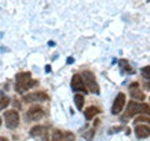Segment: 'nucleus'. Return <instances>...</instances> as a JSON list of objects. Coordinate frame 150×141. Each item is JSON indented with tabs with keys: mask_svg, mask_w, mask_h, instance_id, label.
Returning <instances> with one entry per match:
<instances>
[{
	"mask_svg": "<svg viewBox=\"0 0 150 141\" xmlns=\"http://www.w3.org/2000/svg\"><path fill=\"white\" fill-rule=\"evenodd\" d=\"M138 114H144V115L150 116V106L148 104H143V102L130 101L125 110V115L121 117V120H126L129 117H133Z\"/></svg>",
	"mask_w": 150,
	"mask_h": 141,
	"instance_id": "f257e3e1",
	"label": "nucleus"
},
{
	"mask_svg": "<svg viewBox=\"0 0 150 141\" xmlns=\"http://www.w3.org/2000/svg\"><path fill=\"white\" fill-rule=\"evenodd\" d=\"M81 78L84 80V84L88 86V89L90 90V92L93 94H99L100 92V87L96 82V79H95V75H94L90 70H84L81 73Z\"/></svg>",
	"mask_w": 150,
	"mask_h": 141,
	"instance_id": "f03ea898",
	"label": "nucleus"
},
{
	"mask_svg": "<svg viewBox=\"0 0 150 141\" xmlns=\"http://www.w3.org/2000/svg\"><path fill=\"white\" fill-rule=\"evenodd\" d=\"M4 119H5V125L8 129H16L19 126V123H20V116H19V112L16 110L5 111Z\"/></svg>",
	"mask_w": 150,
	"mask_h": 141,
	"instance_id": "7ed1b4c3",
	"label": "nucleus"
},
{
	"mask_svg": "<svg viewBox=\"0 0 150 141\" xmlns=\"http://www.w3.org/2000/svg\"><path fill=\"white\" fill-rule=\"evenodd\" d=\"M125 100H126L125 94L119 92L118 96L115 97L114 104H112V107H111V114H112V115H119L120 112L123 111L124 105H125Z\"/></svg>",
	"mask_w": 150,
	"mask_h": 141,
	"instance_id": "20e7f679",
	"label": "nucleus"
},
{
	"mask_svg": "<svg viewBox=\"0 0 150 141\" xmlns=\"http://www.w3.org/2000/svg\"><path fill=\"white\" fill-rule=\"evenodd\" d=\"M45 116V111L41 106H31L29 110L26 112V117H28V121H35V120H39L41 117Z\"/></svg>",
	"mask_w": 150,
	"mask_h": 141,
	"instance_id": "39448f33",
	"label": "nucleus"
},
{
	"mask_svg": "<svg viewBox=\"0 0 150 141\" xmlns=\"http://www.w3.org/2000/svg\"><path fill=\"white\" fill-rule=\"evenodd\" d=\"M49 99V96L43 91H36V92H30L26 94L23 97V101L25 102H34V101H46Z\"/></svg>",
	"mask_w": 150,
	"mask_h": 141,
	"instance_id": "423d86ee",
	"label": "nucleus"
},
{
	"mask_svg": "<svg viewBox=\"0 0 150 141\" xmlns=\"http://www.w3.org/2000/svg\"><path fill=\"white\" fill-rule=\"evenodd\" d=\"M71 87L74 91H80V92H88L86 87H85V84H84V80L81 78V75L79 74H75L73 79H71Z\"/></svg>",
	"mask_w": 150,
	"mask_h": 141,
	"instance_id": "0eeeda50",
	"label": "nucleus"
},
{
	"mask_svg": "<svg viewBox=\"0 0 150 141\" xmlns=\"http://www.w3.org/2000/svg\"><path fill=\"white\" fill-rule=\"evenodd\" d=\"M129 90H130V95L135 100H144L145 99V94L139 89V84L138 82H133L131 85L129 86Z\"/></svg>",
	"mask_w": 150,
	"mask_h": 141,
	"instance_id": "6e6552de",
	"label": "nucleus"
},
{
	"mask_svg": "<svg viewBox=\"0 0 150 141\" xmlns=\"http://www.w3.org/2000/svg\"><path fill=\"white\" fill-rule=\"evenodd\" d=\"M38 85V81L36 80H29V81L26 82H23V84H15V90L19 92V94H24L26 90H29V89H31L33 86Z\"/></svg>",
	"mask_w": 150,
	"mask_h": 141,
	"instance_id": "1a4fd4ad",
	"label": "nucleus"
},
{
	"mask_svg": "<svg viewBox=\"0 0 150 141\" xmlns=\"http://www.w3.org/2000/svg\"><path fill=\"white\" fill-rule=\"evenodd\" d=\"M135 135L139 139H145L150 136V128L146 125H137L135 126Z\"/></svg>",
	"mask_w": 150,
	"mask_h": 141,
	"instance_id": "9d476101",
	"label": "nucleus"
},
{
	"mask_svg": "<svg viewBox=\"0 0 150 141\" xmlns=\"http://www.w3.org/2000/svg\"><path fill=\"white\" fill-rule=\"evenodd\" d=\"M98 114H100V110H99V107H96V106H89L88 109H85V112H84L86 120H91L93 117H95Z\"/></svg>",
	"mask_w": 150,
	"mask_h": 141,
	"instance_id": "9b49d317",
	"label": "nucleus"
},
{
	"mask_svg": "<svg viewBox=\"0 0 150 141\" xmlns=\"http://www.w3.org/2000/svg\"><path fill=\"white\" fill-rule=\"evenodd\" d=\"M44 135H46V129L41 125L34 126L30 130V136H33V137H39V136H44Z\"/></svg>",
	"mask_w": 150,
	"mask_h": 141,
	"instance_id": "f8f14e48",
	"label": "nucleus"
},
{
	"mask_svg": "<svg viewBox=\"0 0 150 141\" xmlns=\"http://www.w3.org/2000/svg\"><path fill=\"white\" fill-rule=\"evenodd\" d=\"M84 96L81 95V94H75V96H74V102H75V105H76L78 107V110H81L83 109V106H84Z\"/></svg>",
	"mask_w": 150,
	"mask_h": 141,
	"instance_id": "ddd939ff",
	"label": "nucleus"
},
{
	"mask_svg": "<svg viewBox=\"0 0 150 141\" xmlns=\"http://www.w3.org/2000/svg\"><path fill=\"white\" fill-rule=\"evenodd\" d=\"M51 141H64V134L60 130H54L51 135Z\"/></svg>",
	"mask_w": 150,
	"mask_h": 141,
	"instance_id": "4468645a",
	"label": "nucleus"
},
{
	"mask_svg": "<svg viewBox=\"0 0 150 141\" xmlns=\"http://www.w3.org/2000/svg\"><path fill=\"white\" fill-rule=\"evenodd\" d=\"M119 65H120V68L121 69H125V71H128V73H130V74H133L134 71H133V69H131L130 66H129V63H128V60H120L119 61Z\"/></svg>",
	"mask_w": 150,
	"mask_h": 141,
	"instance_id": "2eb2a0df",
	"label": "nucleus"
},
{
	"mask_svg": "<svg viewBox=\"0 0 150 141\" xmlns=\"http://www.w3.org/2000/svg\"><path fill=\"white\" fill-rule=\"evenodd\" d=\"M9 104H10V99H9V97H6V96L0 97V111L5 109Z\"/></svg>",
	"mask_w": 150,
	"mask_h": 141,
	"instance_id": "dca6fc26",
	"label": "nucleus"
},
{
	"mask_svg": "<svg viewBox=\"0 0 150 141\" xmlns=\"http://www.w3.org/2000/svg\"><path fill=\"white\" fill-rule=\"evenodd\" d=\"M64 141H75V135L73 133H70V131H65Z\"/></svg>",
	"mask_w": 150,
	"mask_h": 141,
	"instance_id": "f3484780",
	"label": "nucleus"
},
{
	"mask_svg": "<svg viewBox=\"0 0 150 141\" xmlns=\"http://www.w3.org/2000/svg\"><path fill=\"white\" fill-rule=\"evenodd\" d=\"M138 123H146L150 125V117H145V116L137 117V119L134 120V124H138Z\"/></svg>",
	"mask_w": 150,
	"mask_h": 141,
	"instance_id": "a211bd4d",
	"label": "nucleus"
},
{
	"mask_svg": "<svg viewBox=\"0 0 150 141\" xmlns=\"http://www.w3.org/2000/svg\"><path fill=\"white\" fill-rule=\"evenodd\" d=\"M142 74L145 79H149L150 80V66H145L142 69Z\"/></svg>",
	"mask_w": 150,
	"mask_h": 141,
	"instance_id": "6ab92c4d",
	"label": "nucleus"
},
{
	"mask_svg": "<svg viewBox=\"0 0 150 141\" xmlns=\"http://www.w3.org/2000/svg\"><path fill=\"white\" fill-rule=\"evenodd\" d=\"M144 87L146 89V90L150 91V81H146V82H144Z\"/></svg>",
	"mask_w": 150,
	"mask_h": 141,
	"instance_id": "aec40b11",
	"label": "nucleus"
},
{
	"mask_svg": "<svg viewBox=\"0 0 150 141\" xmlns=\"http://www.w3.org/2000/svg\"><path fill=\"white\" fill-rule=\"evenodd\" d=\"M46 73H50V65H46Z\"/></svg>",
	"mask_w": 150,
	"mask_h": 141,
	"instance_id": "412c9836",
	"label": "nucleus"
},
{
	"mask_svg": "<svg viewBox=\"0 0 150 141\" xmlns=\"http://www.w3.org/2000/svg\"><path fill=\"white\" fill-rule=\"evenodd\" d=\"M0 141H9L6 137H3V136H1V137H0Z\"/></svg>",
	"mask_w": 150,
	"mask_h": 141,
	"instance_id": "4be33fe9",
	"label": "nucleus"
},
{
	"mask_svg": "<svg viewBox=\"0 0 150 141\" xmlns=\"http://www.w3.org/2000/svg\"><path fill=\"white\" fill-rule=\"evenodd\" d=\"M68 63L71 64V63H73V58H69V59H68Z\"/></svg>",
	"mask_w": 150,
	"mask_h": 141,
	"instance_id": "5701e85b",
	"label": "nucleus"
},
{
	"mask_svg": "<svg viewBox=\"0 0 150 141\" xmlns=\"http://www.w3.org/2000/svg\"><path fill=\"white\" fill-rule=\"evenodd\" d=\"M0 125H1V117H0Z\"/></svg>",
	"mask_w": 150,
	"mask_h": 141,
	"instance_id": "b1692460",
	"label": "nucleus"
}]
</instances>
